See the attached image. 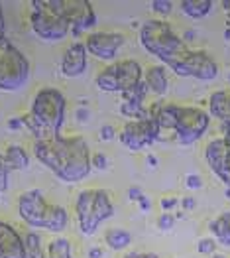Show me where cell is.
I'll use <instances>...</instances> for the list:
<instances>
[{"label":"cell","instance_id":"6da1fadb","mask_svg":"<svg viewBox=\"0 0 230 258\" xmlns=\"http://www.w3.org/2000/svg\"><path fill=\"white\" fill-rule=\"evenodd\" d=\"M34 156L65 183H79L91 168V150L83 136H55L34 140Z\"/></svg>","mask_w":230,"mask_h":258},{"label":"cell","instance_id":"7a4b0ae2","mask_svg":"<svg viewBox=\"0 0 230 258\" xmlns=\"http://www.w3.org/2000/svg\"><path fill=\"white\" fill-rule=\"evenodd\" d=\"M65 107L67 101L59 89L53 87L40 89L32 101L30 112L22 116L24 128L30 130L36 140L59 136L65 122Z\"/></svg>","mask_w":230,"mask_h":258},{"label":"cell","instance_id":"3957f363","mask_svg":"<svg viewBox=\"0 0 230 258\" xmlns=\"http://www.w3.org/2000/svg\"><path fill=\"white\" fill-rule=\"evenodd\" d=\"M18 213L32 229L63 233L69 225V213L57 203L45 201L40 189H28L18 197Z\"/></svg>","mask_w":230,"mask_h":258},{"label":"cell","instance_id":"277c9868","mask_svg":"<svg viewBox=\"0 0 230 258\" xmlns=\"http://www.w3.org/2000/svg\"><path fill=\"white\" fill-rule=\"evenodd\" d=\"M75 215L79 231L85 237H93L106 219L114 215V205L105 189H85L77 197Z\"/></svg>","mask_w":230,"mask_h":258},{"label":"cell","instance_id":"5b68a950","mask_svg":"<svg viewBox=\"0 0 230 258\" xmlns=\"http://www.w3.org/2000/svg\"><path fill=\"white\" fill-rule=\"evenodd\" d=\"M140 42L147 53L156 55L164 63H168L181 49L187 47L185 40L179 38L173 28L164 20H147L140 28Z\"/></svg>","mask_w":230,"mask_h":258},{"label":"cell","instance_id":"8992f818","mask_svg":"<svg viewBox=\"0 0 230 258\" xmlns=\"http://www.w3.org/2000/svg\"><path fill=\"white\" fill-rule=\"evenodd\" d=\"M28 79L30 61L4 34H0V91H18Z\"/></svg>","mask_w":230,"mask_h":258},{"label":"cell","instance_id":"52a82bcc","mask_svg":"<svg viewBox=\"0 0 230 258\" xmlns=\"http://www.w3.org/2000/svg\"><path fill=\"white\" fill-rule=\"evenodd\" d=\"M144 81L142 65L136 59H124L105 67L97 75V87L105 93H128Z\"/></svg>","mask_w":230,"mask_h":258},{"label":"cell","instance_id":"ba28073f","mask_svg":"<svg viewBox=\"0 0 230 258\" xmlns=\"http://www.w3.org/2000/svg\"><path fill=\"white\" fill-rule=\"evenodd\" d=\"M166 65L179 77H193L199 81H212L218 75V65L209 53L203 49H191L189 45Z\"/></svg>","mask_w":230,"mask_h":258},{"label":"cell","instance_id":"9c48e42d","mask_svg":"<svg viewBox=\"0 0 230 258\" xmlns=\"http://www.w3.org/2000/svg\"><path fill=\"white\" fill-rule=\"evenodd\" d=\"M210 124V114L199 107H181L175 105V116H173V132L175 140L183 146H191L197 140L203 138Z\"/></svg>","mask_w":230,"mask_h":258},{"label":"cell","instance_id":"30bf717a","mask_svg":"<svg viewBox=\"0 0 230 258\" xmlns=\"http://www.w3.org/2000/svg\"><path fill=\"white\" fill-rule=\"evenodd\" d=\"M40 2L43 8L59 14L63 20L69 24V28L75 36L83 34L85 30H89L97 24L93 4L89 0H40Z\"/></svg>","mask_w":230,"mask_h":258},{"label":"cell","instance_id":"8fae6325","mask_svg":"<svg viewBox=\"0 0 230 258\" xmlns=\"http://www.w3.org/2000/svg\"><path fill=\"white\" fill-rule=\"evenodd\" d=\"M32 8L34 12L30 14V26L38 38H42L45 42H59L71 32L69 24L59 14L43 8L40 0L32 2Z\"/></svg>","mask_w":230,"mask_h":258},{"label":"cell","instance_id":"7c38bea8","mask_svg":"<svg viewBox=\"0 0 230 258\" xmlns=\"http://www.w3.org/2000/svg\"><path fill=\"white\" fill-rule=\"evenodd\" d=\"M162 130L158 126L156 118H140V120H130L120 130V142L128 150L140 152L151 146L156 140H160Z\"/></svg>","mask_w":230,"mask_h":258},{"label":"cell","instance_id":"4fadbf2b","mask_svg":"<svg viewBox=\"0 0 230 258\" xmlns=\"http://www.w3.org/2000/svg\"><path fill=\"white\" fill-rule=\"evenodd\" d=\"M83 43L87 53L103 61H112L124 43V36L118 32H93L85 38Z\"/></svg>","mask_w":230,"mask_h":258},{"label":"cell","instance_id":"5bb4252c","mask_svg":"<svg viewBox=\"0 0 230 258\" xmlns=\"http://www.w3.org/2000/svg\"><path fill=\"white\" fill-rule=\"evenodd\" d=\"M205 160L212 173L230 187V144L222 138H214L205 146Z\"/></svg>","mask_w":230,"mask_h":258},{"label":"cell","instance_id":"9a60e30c","mask_svg":"<svg viewBox=\"0 0 230 258\" xmlns=\"http://www.w3.org/2000/svg\"><path fill=\"white\" fill-rule=\"evenodd\" d=\"M87 69V49L83 42L71 43L61 59V73L65 77H79Z\"/></svg>","mask_w":230,"mask_h":258},{"label":"cell","instance_id":"2e32d148","mask_svg":"<svg viewBox=\"0 0 230 258\" xmlns=\"http://www.w3.org/2000/svg\"><path fill=\"white\" fill-rule=\"evenodd\" d=\"M0 258H24V238L4 221H0Z\"/></svg>","mask_w":230,"mask_h":258},{"label":"cell","instance_id":"e0dca14e","mask_svg":"<svg viewBox=\"0 0 230 258\" xmlns=\"http://www.w3.org/2000/svg\"><path fill=\"white\" fill-rule=\"evenodd\" d=\"M209 114L220 120L222 126H230V89H220L210 95Z\"/></svg>","mask_w":230,"mask_h":258},{"label":"cell","instance_id":"ac0fdd59","mask_svg":"<svg viewBox=\"0 0 230 258\" xmlns=\"http://www.w3.org/2000/svg\"><path fill=\"white\" fill-rule=\"evenodd\" d=\"M144 85L147 87V91L156 93V95H166L169 89V79L168 71L164 65H151L144 71Z\"/></svg>","mask_w":230,"mask_h":258},{"label":"cell","instance_id":"d6986e66","mask_svg":"<svg viewBox=\"0 0 230 258\" xmlns=\"http://www.w3.org/2000/svg\"><path fill=\"white\" fill-rule=\"evenodd\" d=\"M214 2L212 0H181L179 2V8L181 12L191 18V20H203L207 18L212 10Z\"/></svg>","mask_w":230,"mask_h":258},{"label":"cell","instance_id":"ffe728a7","mask_svg":"<svg viewBox=\"0 0 230 258\" xmlns=\"http://www.w3.org/2000/svg\"><path fill=\"white\" fill-rule=\"evenodd\" d=\"M209 231L214 235L216 244L230 246V211L218 215L216 219H212L209 225Z\"/></svg>","mask_w":230,"mask_h":258},{"label":"cell","instance_id":"44dd1931","mask_svg":"<svg viewBox=\"0 0 230 258\" xmlns=\"http://www.w3.org/2000/svg\"><path fill=\"white\" fill-rule=\"evenodd\" d=\"M30 164V156L22 146H8L4 152V166L12 170H26Z\"/></svg>","mask_w":230,"mask_h":258},{"label":"cell","instance_id":"7402d4cb","mask_svg":"<svg viewBox=\"0 0 230 258\" xmlns=\"http://www.w3.org/2000/svg\"><path fill=\"white\" fill-rule=\"evenodd\" d=\"M24 238V258H45V250H43L42 237L36 231H28Z\"/></svg>","mask_w":230,"mask_h":258},{"label":"cell","instance_id":"603a6c76","mask_svg":"<svg viewBox=\"0 0 230 258\" xmlns=\"http://www.w3.org/2000/svg\"><path fill=\"white\" fill-rule=\"evenodd\" d=\"M105 242L112 250H124L132 242V235L126 229H108L105 233Z\"/></svg>","mask_w":230,"mask_h":258},{"label":"cell","instance_id":"cb8c5ba5","mask_svg":"<svg viewBox=\"0 0 230 258\" xmlns=\"http://www.w3.org/2000/svg\"><path fill=\"white\" fill-rule=\"evenodd\" d=\"M45 258H73L71 256V242L63 237L51 240Z\"/></svg>","mask_w":230,"mask_h":258},{"label":"cell","instance_id":"d4e9b609","mask_svg":"<svg viewBox=\"0 0 230 258\" xmlns=\"http://www.w3.org/2000/svg\"><path fill=\"white\" fill-rule=\"evenodd\" d=\"M151 10L158 14V16H168L173 10V2L171 0H154L151 2Z\"/></svg>","mask_w":230,"mask_h":258},{"label":"cell","instance_id":"484cf974","mask_svg":"<svg viewBox=\"0 0 230 258\" xmlns=\"http://www.w3.org/2000/svg\"><path fill=\"white\" fill-rule=\"evenodd\" d=\"M197 250L201 252V254H214V250H216V240L214 238H201L199 242H197Z\"/></svg>","mask_w":230,"mask_h":258},{"label":"cell","instance_id":"4316f807","mask_svg":"<svg viewBox=\"0 0 230 258\" xmlns=\"http://www.w3.org/2000/svg\"><path fill=\"white\" fill-rule=\"evenodd\" d=\"M185 187L187 189H201L203 187V179H201V175L199 173H187L185 175Z\"/></svg>","mask_w":230,"mask_h":258},{"label":"cell","instance_id":"83f0119b","mask_svg":"<svg viewBox=\"0 0 230 258\" xmlns=\"http://www.w3.org/2000/svg\"><path fill=\"white\" fill-rule=\"evenodd\" d=\"M106 166H108V160H106L105 154L97 152V154L91 156V168H93V170H105Z\"/></svg>","mask_w":230,"mask_h":258},{"label":"cell","instance_id":"f1b7e54d","mask_svg":"<svg viewBox=\"0 0 230 258\" xmlns=\"http://www.w3.org/2000/svg\"><path fill=\"white\" fill-rule=\"evenodd\" d=\"M158 227H160V231H171V229L175 227V217L169 215V213L160 215V219H158Z\"/></svg>","mask_w":230,"mask_h":258},{"label":"cell","instance_id":"f546056e","mask_svg":"<svg viewBox=\"0 0 230 258\" xmlns=\"http://www.w3.org/2000/svg\"><path fill=\"white\" fill-rule=\"evenodd\" d=\"M8 181H10V170L2 164L0 166V195L8 189Z\"/></svg>","mask_w":230,"mask_h":258},{"label":"cell","instance_id":"4dcf8cb0","mask_svg":"<svg viewBox=\"0 0 230 258\" xmlns=\"http://www.w3.org/2000/svg\"><path fill=\"white\" fill-rule=\"evenodd\" d=\"M114 136H116V130H114V126H110V124H105V126L101 128V138H103L105 142L112 140Z\"/></svg>","mask_w":230,"mask_h":258},{"label":"cell","instance_id":"1f68e13d","mask_svg":"<svg viewBox=\"0 0 230 258\" xmlns=\"http://www.w3.org/2000/svg\"><path fill=\"white\" fill-rule=\"evenodd\" d=\"M160 205H162V209H164V213H168V211H171V209H173V207L177 205V199H175V197H164Z\"/></svg>","mask_w":230,"mask_h":258},{"label":"cell","instance_id":"d6a6232c","mask_svg":"<svg viewBox=\"0 0 230 258\" xmlns=\"http://www.w3.org/2000/svg\"><path fill=\"white\" fill-rule=\"evenodd\" d=\"M24 128V122H22V116H14L8 120V130H22Z\"/></svg>","mask_w":230,"mask_h":258},{"label":"cell","instance_id":"836d02e7","mask_svg":"<svg viewBox=\"0 0 230 258\" xmlns=\"http://www.w3.org/2000/svg\"><path fill=\"white\" fill-rule=\"evenodd\" d=\"M142 195H144V191H142V187H138V185H134V187L128 189V197H130L132 201H138Z\"/></svg>","mask_w":230,"mask_h":258},{"label":"cell","instance_id":"e575fe53","mask_svg":"<svg viewBox=\"0 0 230 258\" xmlns=\"http://www.w3.org/2000/svg\"><path fill=\"white\" fill-rule=\"evenodd\" d=\"M124 258H160L156 252H128Z\"/></svg>","mask_w":230,"mask_h":258},{"label":"cell","instance_id":"d590c367","mask_svg":"<svg viewBox=\"0 0 230 258\" xmlns=\"http://www.w3.org/2000/svg\"><path fill=\"white\" fill-rule=\"evenodd\" d=\"M136 203H138V207H140L142 211H149V209H151V203H149V199H147L146 195H142V197H140Z\"/></svg>","mask_w":230,"mask_h":258},{"label":"cell","instance_id":"8d00e7d4","mask_svg":"<svg viewBox=\"0 0 230 258\" xmlns=\"http://www.w3.org/2000/svg\"><path fill=\"white\" fill-rule=\"evenodd\" d=\"M195 199L193 197H183V201H181V207L185 209V211H191V209H195Z\"/></svg>","mask_w":230,"mask_h":258},{"label":"cell","instance_id":"74e56055","mask_svg":"<svg viewBox=\"0 0 230 258\" xmlns=\"http://www.w3.org/2000/svg\"><path fill=\"white\" fill-rule=\"evenodd\" d=\"M103 256H105V250L101 246H93L89 250V258H103Z\"/></svg>","mask_w":230,"mask_h":258},{"label":"cell","instance_id":"f35d334b","mask_svg":"<svg viewBox=\"0 0 230 258\" xmlns=\"http://www.w3.org/2000/svg\"><path fill=\"white\" fill-rule=\"evenodd\" d=\"M77 120L79 122L89 120V108H77Z\"/></svg>","mask_w":230,"mask_h":258},{"label":"cell","instance_id":"ab89813d","mask_svg":"<svg viewBox=\"0 0 230 258\" xmlns=\"http://www.w3.org/2000/svg\"><path fill=\"white\" fill-rule=\"evenodd\" d=\"M146 162H147V166H154V168L158 166V158H156L154 154H149V156H147V158H146Z\"/></svg>","mask_w":230,"mask_h":258},{"label":"cell","instance_id":"60d3db41","mask_svg":"<svg viewBox=\"0 0 230 258\" xmlns=\"http://www.w3.org/2000/svg\"><path fill=\"white\" fill-rule=\"evenodd\" d=\"M4 28H6V22H4V16H2V4H0V34H4Z\"/></svg>","mask_w":230,"mask_h":258},{"label":"cell","instance_id":"b9f144b4","mask_svg":"<svg viewBox=\"0 0 230 258\" xmlns=\"http://www.w3.org/2000/svg\"><path fill=\"white\" fill-rule=\"evenodd\" d=\"M224 40H226V42H230V24H228V28L224 30Z\"/></svg>","mask_w":230,"mask_h":258},{"label":"cell","instance_id":"7bdbcfd3","mask_svg":"<svg viewBox=\"0 0 230 258\" xmlns=\"http://www.w3.org/2000/svg\"><path fill=\"white\" fill-rule=\"evenodd\" d=\"M185 38H187V40H193V38H195V32H187V36H185Z\"/></svg>","mask_w":230,"mask_h":258},{"label":"cell","instance_id":"ee69618b","mask_svg":"<svg viewBox=\"0 0 230 258\" xmlns=\"http://www.w3.org/2000/svg\"><path fill=\"white\" fill-rule=\"evenodd\" d=\"M4 164V152H0V166Z\"/></svg>","mask_w":230,"mask_h":258},{"label":"cell","instance_id":"f6af8a7d","mask_svg":"<svg viewBox=\"0 0 230 258\" xmlns=\"http://www.w3.org/2000/svg\"><path fill=\"white\" fill-rule=\"evenodd\" d=\"M210 258H226V256H224V254H216V252H214V254H212Z\"/></svg>","mask_w":230,"mask_h":258},{"label":"cell","instance_id":"bcb514c9","mask_svg":"<svg viewBox=\"0 0 230 258\" xmlns=\"http://www.w3.org/2000/svg\"><path fill=\"white\" fill-rule=\"evenodd\" d=\"M224 195H226V197L230 199V187H226V189H224Z\"/></svg>","mask_w":230,"mask_h":258},{"label":"cell","instance_id":"7dc6e473","mask_svg":"<svg viewBox=\"0 0 230 258\" xmlns=\"http://www.w3.org/2000/svg\"><path fill=\"white\" fill-rule=\"evenodd\" d=\"M228 83H230V73H228Z\"/></svg>","mask_w":230,"mask_h":258},{"label":"cell","instance_id":"c3c4849f","mask_svg":"<svg viewBox=\"0 0 230 258\" xmlns=\"http://www.w3.org/2000/svg\"><path fill=\"white\" fill-rule=\"evenodd\" d=\"M228 24H230V14H228Z\"/></svg>","mask_w":230,"mask_h":258}]
</instances>
